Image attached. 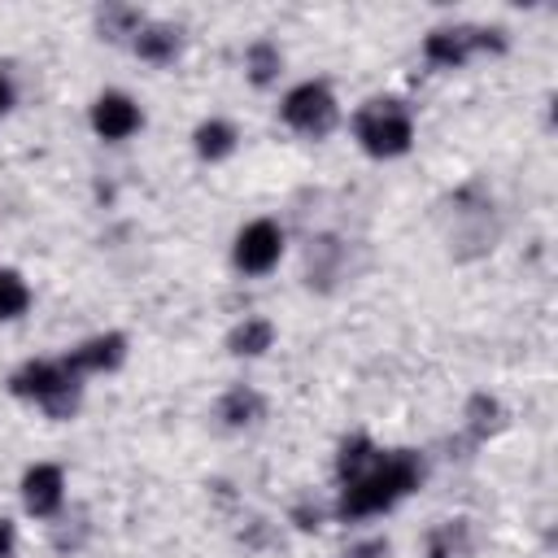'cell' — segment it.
<instances>
[{
  "instance_id": "obj_12",
  "label": "cell",
  "mask_w": 558,
  "mask_h": 558,
  "mask_svg": "<svg viewBox=\"0 0 558 558\" xmlns=\"http://www.w3.org/2000/svg\"><path fill=\"white\" fill-rule=\"evenodd\" d=\"M214 414L222 418V427L240 432V427H253V423L266 414V401H262V392H257V388H248V384H235V388H227V392L218 397Z\"/></svg>"
},
{
  "instance_id": "obj_18",
  "label": "cell",
  "mask_w": 558,
  "mask_h": 558,
  "mask_svg": "<svg viewBox=\"0 0 558 558\" xmlns=\"http://www.w3.org/2000/svg\"><path fill=\"white\" fill-rule=\"evenodd\" d=\"M140 26H144V13L126 9V4H113V9L100 13V31H105L109 39H135Z\"/></svg>"
},
{
  "instance_id": "obj_15",
  "label": "cell",
  "mask_w": 558,
  "mask_h": 558,
  "mask_svg": "<svg viewBox=\"0 0 558 558\" xmlns=\"http://www.w3.org/2000/svg\"><path fill=\"white\" fill-rule=\"evenodd\" d=\"M427 558H471L466 519H445L427 532Z\"/></svg>"
},
{
  "instance_id": "obj_23",
  "label": "cell",
  "mask_w": 558,
  "mask_h": 558,
  "mask_svg": "<svg viewBox=\"0 0 558 558\" xmlns=\"http://www.w3.org/2000/svg\"><path fill=\"white\" fill-rule=\"evenodd\" d=\"M292 519H296V527H305V532L323 523V514H318V506H314V510H305V506H296V514H292Z\"/></svg>"
},
{
  "instance_id": "obj_2",
  "label": "cell",
  "mask_w": 558,
  "mask_h": 558,
  "mask_svg": "<svg viewBox=\"0 0 558 558\" xmlns=\"http://www.w3.org/2000/svg\"><path fill=\"white\" fill-rule=\"evenodd\" d=\"M9 392L22 401H35L48 418H70L83 401V379L61 357H26L9 375Z\"/></svg>"
},
{
  "instance_id": "obj_10",
  "label": "cell",
  "mask_w": 558,
  "mask_h": 558,
  "mask_svg": "<svg viewBox=\"0 0 558 558\" xmlns=\"http://www.w3.org/2000/svg\"><path fill=\"white\" fill-rule=\"evenodd\" d=\"M192 148L201 161H227L235 148H240V131L231 118H201L196 131H192Z\"/></svg>"
},
{
  "instance_id": "obj_22",
  "label": "cell",
  "mask_w": 558,
  "mask_h": 558,
  "mask_svg": "<svg viewBox=\"0 0 558 558\" xmlns=\"http://www.w3.org/2000/svg\"><path fill=\"white\" fill-rule=\"evenodd\" d=\"M13 105H17V87H13V78L0 70V118H4Z\"/></svg>"
},
{
  "instance_id": "obj_4",
  "label": "cell",
  "mask_w": 558,
  "mask_h": 558,
  "mask_svg": "<svg viewBox=\"0 0 558 558\" xmlns=\"http://www.w3.org/2000/svg\"><path fill=\"white\" fill-rule=\"evenodd\" d=\"M279 118H283V126H292L296 135L318 140V135H327V131L340 122V100H336V92H331L323 78H305V83H296V87L283 92Z\"/></svg>"
},
{
  "instance_id": "obj_3",
  "label": "cell",
  "mask_w": 558,
  "mask_h": 558,
  "mask_svg": "<svg viewBox=\"0 0 558 558\" xmlns=\"http://www.w3.org/2000/svg\"><path fill=\"white\" fill-rule=\"evenodd\" d=\"M353 140L375 161H392V157L410 153V144H414V113H410V105L397 100V96L366 100L353 113Z\"/></svg>"
},
{
  "instance_id": "obj_17",
  "label": "cell",
  "mask_w": 558,
  "mask_h": 558,
  "mask_svg": "<svg viewBox=\"0 0 558 558\" xmlns=\"http://www.w3.org/2000/svg\"><path fill=\"white\" fill-rule=\"evenodd\" d=\"M31 301H35V292H31V283L22 279V270L0 266V323H17V318L31 310Z\"/></svg>"
},
{
  "instance_id": "obj_16",
  "label": "cell",
  "mask_w": 558,
  "mask_h": 558,
  "mask_svg": "<svg viewBox=\"0 0 558 558\" xmlns=\"http://www.w3.org/2000/svg\"><path fill=\"white\" fill-rule=\"evenodd\" d=\"M379 458V445L371 440V436H362V432H353L344 445H340V453H336V475H340V484H349V480H357L371 462Z\"/></svg>"
},
{
  "instance_id": "obj_1",
  "label": "cell",
  "mask_w": 558,
  "mask_h": 558,
  "mask_svg": "<svg viewBox=\"0 0 558 558\" xmlns=\"http://www.w3.org/2000/svg\"><path fill=\"white\" fill-rule=\"evenodd\" d=\"M423 484V458L414 449H379V458L349 484H340V501H336V519L357 523L371 514L392 510L401 497H410Z\"/></svg>"
},
{
  "instance_id": "obj_8",
  "label": "cell",
  "mask_w": 558,
  "mask_h": 558,
  "mask_svg": "<svg viewBox=\"0 0 558 558\" xmlns=\"http://www.w3.org/2000/svg\"><path fill=\"white\" fill-rule=\"evenodd\" d=\"M17 493H22L26 514L52 519V514L65 506V471H61L57 462H31V466L22 471Z\"/></svg>"
},
{
  "instance_id": "obj_19",
  "label": "cell",
  "mask_w": 558,
  "mask_h": 558,
  "mask_svg": "<svg viewBox=\"0 0 558 558\" xmlns=\"http://www.w3.org/2000/svg\"><path fill=\"white\" fill-rule=\"evenodd\" d=\"M466 418H471V432H475V436H488V432L497 427V418H501V405H497L493 397H475L471 410H466Z\"/></svg>"
},
{
  "instance_id": "obj_7",
  "label": "cell",
  "mask_w": 558,
  "mask_h": 558,
  "mask_svg": "<svg viewBox=\"0 0 558 558\" xmlns=\"http://www.w3.org/2000/svg\"><path fill=\"white\" fill-rule=\"evenodd\" d=\"M61 362H65L78 379H87V375H109V371H118V366L126 362V336H122V331H96V336L78 340L74 349H65Z\"/></svg>"
},
{
  "instance_id": "obj_20",
  "label": "cell",
  "mask_w": 558,
  "mask_h": 558,
  "mask_svg": "<svg viewBox=\"0 0 558 558\" xmlns=\"http://www.w3.org/2000/svg\"><path fill=\"white\" fill-rule=\"evenodd\" d=\"M344 558H388V541H362V545H353Z\"/></svg>"
},
{
  "instance_id": "obj_14",
  "label": "cell",
  "mask_w": 558,
  "mask_h": 558,
  "mask_svg": "<svg viewBox=\"0 0 558 558\" xmlns=\"http://www.w3.org/2000/svg\"><path fill=\"white\" fill-rule=\"evenodd\" d=\"M279 70H283V52H279V44H270V39H253V44L244 48V74H248L253 87H270V83L279 78Z\"/></svg>"
},
{
  "instance_id": "obj_21",
  "label": "cell",
  "mask_w": 558,
  "mask_h": 558,
  "mask_svg": "<svg viewBox=\"0 0 558 558\" xmlns=\"http://www.w3.org/2000/svg\"><path fill=\"white\" fill-rule=\"evenodd\" d=\"M13 549H17V532H13V523L0 514V558H13Z\"/></svg>"
},
{
  "instance_id": "obj_13",
  "label": "cell",
  "mask_w": 558,
  "mask_h": 558,
  "mask_svg": "<svg viewBox=\"0 0 558 558\" xmlns=\"http://www.w3.org/2000/svg\"><path fill=\"white\" fill-rule=\"evenodd\" d=\"M270 344H275V323L262 318V314H248V318H240V323L227 331V349H231L235 357H262Z\"/></svg>"
},
{
  "instance_id": "obj_5",
  "label": "cell",
  "mask_w": 558,
  "mask_h": 558,
  "mask_svg": "<svg viewBox=\"0 0 558 558\" xmlns=\"http://www.w3.org/2000/svg\"><path fill=\"white\" fill-rule=\"evenodd\" d=\"M283 257V227L275 218H253L231 240V262L240 275H270Z\"/></svg>"
},
{
  "instance_id": "obj_9",
  "label": "cell",
  "mask_w": 558,
  "mask_h": 558,
  "mask_svg": "<svg viewBox=\"0 0 558 558\" xmlns=\"http://www.w3.org/2000/svg\"><path fill=\"white\" fill-rule=\"evenodd\" d=\"M480 52V26H436L423 39V57L436 70H462Z\"/></svg>"
},
{
  "instance_id": "obj_6",
  "label": "cell",
  "mask_w": 558,
  "mask_h": 558,
  "mask_svg": "<svg viewBox=\"0 0 558 558\" xmlns=\"http://www.w3.org/2000/svg\"><path fill=\"white\" fill-rule=\"evenodd\" d=\"M87 122L105 144H122L144 126V109L131 92H100L87 109Z\"/></svg>"
},
{
  "instance_id": "obj_11",
  "label": "cell",
  "mask_w": 558,
  "mask_h": 558,
  "mask_svg": "<svg viewBox=\"0 0 558 558\" xmlns=\"http://www.w3.org/2000/svg\"><path fill=\"white\" fill-rule=\"evenodd\" d=\"M131 48H135V57L148 61V65H170V61L179 57L183 39H179V26H170V22H144L140 35L131 39Z\"/></svg>"
}]
</instances>
